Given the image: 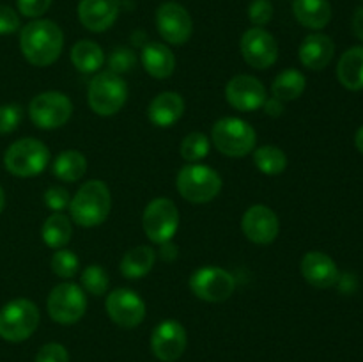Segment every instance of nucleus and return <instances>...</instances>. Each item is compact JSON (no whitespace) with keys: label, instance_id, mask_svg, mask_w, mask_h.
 <instances>
[{"label":"nucleus","instance_id":"1","mask_svg":"<svg viewBox=\"0 0 363 362\" xmlns=\"http://www.w3.org/2000/svg\"><path fill=\"white\" fill-rule=\"evenodd\" d=\"M64 34L52 20H32L20 32V48L25 59L39 67L50 66L62 53Z\"/></svg>","mask_w":363,"mask_h":362},{"label":"nucleus","instance_id":"2","mask_svg":"<svg viewBox=\"0 0 363 362\" xmlns=\"http://www.w3.org/2000/svg\"><path fill=\"white\" fill-rule=\"evenodd\" d=\"M112 209V195L103 181L92 180L82 185L69 202V213L74 224L96 227L103 224Z\"/></svg>","mask_w":363,"mask_h":362},{"label":"nucleus","instance_id":"3","mask_svg":"<svg viewBox=\"0 0 363 362\" xmlns=\"http://www.w3.org/2000/svg\"><path fill=\"white\" fill-rule=\"evenodd\" d=\"M50 163V151L41 141L32 137L20 138L7 148L4 165L18 177H32L41 174Z\"/></svg>","mask_w":363,"mask_h":362},{"label":"nucleus","instance_id":"4","mask_svg":"<svg viewBox=\"0 0 363 362\" xmlns=\"http://www.w3.org/2000/svg\"><path fill=\"white\" fill-rule=\"evenodd\" d=\"M176 185L177 192L186 201L195 202V204H204V202L213 201L220 194L222 177L211 167L190 163L177 172Z\"/></svg>","mask_w":363,"mask_h":362},{"label":"nucleus","instance_id":"5","mask_svg":"<svg viewBox=\"0 0 363 362\" xmlns=\"http://www.w3.org/2000/svg\"><path fill=\"white\" fill-rule=\"evenodd\" d=\"M211 138L215 148L222 155L241 158L255 148L257 135L247 121L238 119V117H223L216 121L213 126Z\"/></svg>","mask_w":363,"mask_h":362},{"label":"nucleus","instance_id":"6","mask_svg":"<svg viewBox=\"0 0 363 362\" xmlns=\"http://www.w3.org/2000/svg\"><path fill=\"white\" fill-rule=\"evenodd\" d=\"M39 309L27 298H16L0 309V337L11 343L28 339L39 325Z\"/></svg>","mask_w":363,"mask_h":362},{"label":"nucleus","instance_id":"7","mask_svg":"<svg viewBox=\"0 0 363 362\" xmlns=\"http://www.w3.org/2000/svg\"><path fill=\"white\" fill-rule=\"evenodd\" d=\"M89 106L99 116H113L128 99V85L119 75L112 71L98 73L89 84Z\"/></svg>","mask_w":363,"mask_h":362},{"label":"nucleus","instance_id":"8","mask_svg":"<svg viewBox=\"0 0 363 362\" xmlns=\"http://www.w3.org/2000/svg\"><path fill=\"white\" fill-rule=\"evenodd\" d=\"M142 226L152 243H169L179 227V212L174 201L158 197L149 202L144 209Z\"/></svg>","mask_w":363,"mask_h":362},{"label":"nucleus","instance_id":"9","mask_svg":"<svg viewBox=\"0 0 363 362\" xmlns=\"http://www.w3.org/2000/svg\"><path fill=\"white\" fill-rule=\"evenodd\" d=\"M73 114V103L59 91H46L35 96L28 105L30 121L41 130L64 126Z\"/></svg>","mask_w":363,"mask_h":362},{"label":"nucleus","instance_id":"10","mask_svg":"<svg viewBox=\"0 0 363 362\" xmlns=\"http://www.w3.org/2000/svg\"><path fill=\"white\" fill-rule=\"evenodd\" d=\"M46 307L53 322L60 325H73L85 314L87 297L78 284L62 283L50 291Z\"/></svg>","mask_w":363,"mask_h":362},{"label":"nucleus","instance_id":"11","mask_svg":"<svg viewBox=\"0 0 363 362\" xmlns=\"http://www.w3.org/2000/svg\"><path fill=\"white\" fill-rule=\"evenodd\" d=\"M190 290L206 302H223L236 290L233 273L218 266H202L190 277Z\"/></svg>","mask_w":363,"mask_h":362},{"label":"nucleus","instance_id":"12","mask_svg":"<svg viewBox=\"0 0 363 362\" xmlns=\"http://www.w3.org/2000/svg\"><path fill=\"white\" fill-rule=\"evenodd\" d=\"M241 53L248 66L255 70L272 67L279 59V43L262 27H252L241 38Z\"/></svg>","mask_w":363,"mask_h":362},{"label":"nucleus","instance_id":"13","mask_svg":"<svg viewBox=\"0 0 363 362\" xmlns=\"http://www.w3.org/2000/svg\"><path fill=\"white\" fill-rule=\"evenodd\" d=\"M156 28L170 45H184L191 38L194 21L181 4L163 2L156 11Z\"/></svg>","mask_w":363,"mask_h":362},{"label":"nucleus","instance_id":"14","mask_svg":"<svg viewBox=\"0 0 363 362\" xmlns=\"http://www.w3.org/2000/svg\"><path fill=\"white\" fill-rule=\"evenodd\" d=\"M106 314L113 323L124 329L140 325L145 318V304L135 291L128 287H117L106 297Z\"/></svg>","mask_w":363,"mask_h":362},{"label":"nucleus","instance_id":"15","mask_svg":"<svg viewBox=\"0 0 363 362\" xmlns=\"http://www.w3.org/2000/svg\"><path fill=\"white\" fill-rule=\"evenodd\" d=\"M151 350L162 362H174L186 350V330L176 319H163L151 336Z\"/></svg>","mask_w":363,"mask_h":362},{"label":"nucleus","instance_id":"16","mask_svg":"<svg viewBox=\"0 0 363 362\" xmlns=\"http://www.w3.org/2000/svg\"><path fill=\"white\" fill-rule=\"evenodd\" d=\"M225 98L230 105L241 112H252L266 103V87L250 75H236L225 87Z\"/></svg>","mask_w":363,"mask_h":362},{"label":"nucleus","instance_id":"17","mask_svg":"<svg viewBox=\"0 0 363 362\" xmlns=\"http://www.w3.org/2000/svg\"><path fill=\"white\" fill-rule=\"evenodd\" d=\"M245 236L257 245H268L279 236L280 222L273 209L264 204H255L245 212L241 220Z\"/></svg>","mask_w":363,"mask_h":362},{"label":"nucleus","instance_id":"18","mask_svg":"<svg viewBox=\"0 0 363 362\" xmlns=\"http://www.w3.org/2000/svg\"><path fill=\"white\" fill-rule=\"evenodd\" d=\"M121 11V0H80L78 20L87 31L105 32L116 23Z\"/></svg>","mask_w":363,"mask_h":362},{"label":"nucleus","instance_id":"19","mask_svg":"<svg viewBox=\"0 0 363 362\" xmlns=\"http://www.w3.org/2000/svg\"><path fill=\"white\" fill-rule=\"evenodd\" d=\"M301 273H303L305 280L312 284L319 290H326L339 283L340 273L337 268L335 261L325 252L312 251L307 252L301 259Z\"/></svg>","mask_w":363,"mask_h":362},{"label":"nucleus","instance_id":"20","mask_svg":"<svg viewBox=\"0 0 363 362\" xmlns=\"http://www.w3.org/2000/svg\"><path fill=\"white\" fill-rule=\"evenodd\" d=\"M335 45L332 38L321 32L308 34L300 46V60L305 67L314 71H321L332 62Z\"/></svg>","mask_w":363,"mask_h":362},{"label":"nucleus","instance_id":"21","mask_svg":"<svg viewBox=\"0 0 363 362\" xmlns=\"http://www.w3.org/2000/svg\"><path fill=\"white\" fill-rule=\"evenodd\" d=\"M149 119L160 128H169L176 124L184 114V99L177 92L167 91L156 96L149 105Z\"/></svg>","mask_w":363,"mask_h":362},{"label":"nucleus","instance_id":"22","mask_svg":"<svg viewBox=\"0 0 363 362\" xmlns=\"http://www.w3.org/2000/svg\"><path fill=\"white\" fill-rule=\"evenodd\" d=\"M144 70L155 78H169L176 67V57L172 50L163 43H147L140 53Z\"/></svg>","mask_w":363,"mask_h":362},{"label":"nucleus","instance_id":"23","mask_svg":"<svg viewBox=\"0 0 363 362\" xmlns=\"http://www.w3.org/2000/svg\"><path fill=\"white\" fill-rule=\"evenodd\" d=\"M293 13L303 27L312 31H321L332 20V6L328 0H294Z\"/></svg>","mask_w":363,"mask_h":362},{"label":"nucleus","instance_id":"24","mask_svg":"<svg viewBox=\"0 0 363 362\" xmlns=\"http://www.w3.org/2000/svg\"><path fill=\"white\" fill-rule=\"evenodd\" d=\"M337 78L350 91L363 89V46L346 50L337 64Z\"/></svg>","mask_w":363,"mask_h":362},{"label":"nucleus","instance_id":"25","mask_svg":"<svg viewBox=\"0 0 363 362\" xmlns=\"http://www.w3.org/2000/svg\"><path fill=\"white\" fill-rule=\"evenodd\" d=\"M156 254L147 245H138L124 254L121 261V273L128 279H138V277L147 275L155 266Z\"/></svg>","mask_w":363,"mask_h":362},{"label":"nucleus","instance_id":"26","mask_svg":"<svg viewBox=\"0 0 363 362\" xmlns=\"http://www.w3.org/2000/svg\"><path fill=\"white\" fill-rule=\"evenodd\" d=\"M71 62L82 73H96L105 64V53L98 43L82 39L71 48Z\"/></svg>","mask_w":363,"mask_h":362},{"label":"nucleus","instance_id":"27","mask_svg":"<svg viewBox=\"0 0 363 362\" xmlns=\"http://www.w3.org/2000/svg\"><path fill=\"white\" fill-rule=\"evenodd\" d=\"M85 170H87V160L80 151H74V149L62 151L53 160L52 172L59 180L67 181V183H74V181L80 180Z\"/></svg>","mask_w":363,"mask_h":362},{"label":"nucleus","instance_id":"28","mask_svg":"<svg viewBox=\"0 0 363 362\" xmlns=\"http://www.w3.org/2000/svg\"><path fill=\"white\" fill-rule=\"evenodd\" d=\"M71 234H73V227H71L69 219L62 213H52L43 224L41 236L50 248H62L64 245L69 243Z\"/></svg>","mask_w":363,"mask_h":362},{"label":"nucleus","instance_id":"29","mask_svg":"<svg viewBox=\"0 0 363 362\" xmlns=\"http://www.w3.org/2000/svg\"><path fill=\"white\" fill-rule=\"evenodd\" d=\"M305 85H307V80H305L303 73H300L298 70L282 71L272 85L273 98H277L282 103L293 102V99L300 98L303 94Z\"/></svg>","mask_w":363,"mask_h":362},{"label":"nucleus","instance_id":"30","mask_svg":"<svg viewBox=\"0 0 363 362\" xmlns=\"http://www.w3.org/2000/svg\"><path fill=\"white\" fill-rule=\"evenodd\" d=\"M254 163L262 174L268 176H277V174L284 172L287 167L286 153L275 146H262L254 153Z\"/></svg>","mask_w":363,"mask_h":362},{"label":"nucleus","instance_id":"31","mask_svg":"<svg viewBox=\"0 0 363 362\" xmlns=\"http://www.w3.org/2000/svg\"><path fill=\"white\" fill-rule=\"evenodd\" d=\"M179 151L186 162H199V160L206 158L209 153L208 135L201 133V131H191L183 138Z\"/></svg>","mask_w":363,"mask_h":362},{"label":"nucleus","instance_id":"32","mask_svg":"<svg viewBox=\"0 0 363 362\" xmlns=\"http://www.w3.org/2000/svg\"><path fill=\"white\" fill-rule=\"evenodd\" d=\"M78 270H80V261H78L74 252L59 248L52 256V272L59 275L60 279H73L78 273Z\"/></svg>","mask_w":363,"mask_h":362},{"label":"nucleus","instance_id":"33","mask_svg":"<svg viewBox=\"0 0 363 362\" xmlns=\"http://www.w3.org/2000/svg\"><path fill=\"white\" fill-rule=\"evenodd\" d=\"M82 284L94 297H101L108 290V275L99 265H89L82 272Z\"/></svg>","mask_w":363,"mask_h":362},{"label":"nucleus","instance_id":"34","mask_svg":"<svg viewBox=\"0 0 363 362\" xmlns=\"http://www.w3.org/2000/svg\"><path fill=\"white\" fill-rule=\"evenodd\" d=\"M135 62H137V57H135V53L131 52L130 48H124V46H121V48L113 50L112 55H110L108 67L112 73L121 75V73H128V71L135 66Z\"/></svg>","mask_w":363,"mask_h":362},{"label":"nucleus","instance_id":"35","mask_svg":"<svg viewBox=\"0 0 363 362\" xmlns=\"http://www.w3.org/2000/svg\"><path fill=\"white\" fill-rule=\"evenodd\" d=\"M21 117H23V110L20 105H9L0 106V135L11 133L18 128V124L21 123Z\"/></svg>","mask_w":363,"mask_h":362},{"label":"nucleus","instance_id":"36","mask_svg":"<svg viewBox=\"0 0 363 362\" xmlns=\"http://www.w3.org/2000/svg\"><path fill=\"white\" fill-rule=\"evenodd\" d=\"M273 18V4L272 0H254L248 6V20L255 25V27H262V25L269 23Z\"/></svg>","mask_w":363,"mask_h":362},{"label":"nucleus","instance_id":"37","mask_svg":"<svg viewBox=\"0 0 363 362\" xmlns=\"http://www.w3.org/2000/svg\"><path fill=\"white\" fill-rule=\"evenodd\" d=\"M71 197L66 188L52 187L45 192V204L52 209L53 213H60L69 206Z\"/></svg>","mask_w":363,"mask_h":362},{"label":"nucleus","instance_id":"38","mask_svg":"<svg viewBox=\"0 0 363 362\" xmlns=\"http://www.w3.org/2000/svg\"><path fill=\"white\" fill-rule=\"evenodd\" d=\"M35 362H69V353L59 343H48L38 351Z\"/></svg>","mask_w":363,"mask_h":362},{"label":"nucleus","instance_id":"39","mask_svg":"<svg viewBox=\"0 0 363 362\" xmlns=\"http://www.w3.org/2000/svg\"><path fill=\"white\" fill-rule=\"evenodd\" d=\"M53 0H16L18 11L27 18H39L50 9Z\"/></svg>","mask_w":363,"mask_h":362},{"label":"nucleus","instance_id":"40","mask_svg":"<svg viewBox=\"0 0 363 362\" xmlns=\"http://www.w3.org/2000/svg\"><path fill=\"white\" fill-rule=\"evenodd\" d=\"M20 28V16L16 11L9 6L0 4V35L13 34Z\"/></svg>","mask_w":363,"mask_h":362},{"label":"nucleus","instance_id":"41","mask_svg":"<svg viewBox=\"0 0 363 362\" xmlns=\"http://www.w3.org/2000/svg\"><path fill=\"white\" fill-rule=\"evenodd\" d=\"M351 27H353L354 35L363 41V7H358L353 14V21H351Z\"/></svg>","mask_w":363,"mask_h":362},{"label":"nucleus","instance_id":"42","mask_svg":"<svg viewBox=\"0 0 363 362\" xmlns=\"http://www.w3.org/2000/svg\"><path fill=\"white\" fill-rule=\"evenodd\" d=\"M262 106H264L266 112H268L269 116H280V114H282V110H284L282 102H279L277 98L266 99V103Z\"/></svg>","mask_w":363,"mask_h":362},{"label":"nucleus","instance_id":"43","mask_svg":"<svg viewBox=\"0 0 363 362\" xmlns=\"http://www.w3.org/2000/svg\"><path fill=\"white\" fill-rule=\"evenodd\" d=\"M354 146H357L358 151H360L363 155V126L358 128L357 135H354Z\"/></svg>","mask_w":363,"mask_h":362},{"label":"nucleus","instance_id":"44","mask_svg":"<svg viewBox=\"0 0 363 362\" xmlns=\"http://www.w3.org/2000/svg\"><path fill=\"white\" fill-rule=\"evenodd\" d=\"M4 206H6V194H4V188L0 187V213H2Z\"/></svg>","mask_w":363,"mask_h":362}]
</instances>
